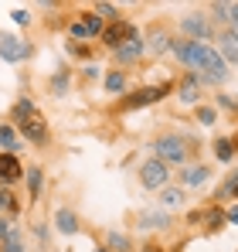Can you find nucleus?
Listing matches in <instances>:
<instances>
[{
  "label": "nucleus",
  "instance_id": "f257e3e1",
  "mask_svg": "<svg viewBox=\"0 0 238 252\" xmlns=\"http://www.w3.org/2000/svg\"><path fill=\"white\" fill-rule=\"evenodd\" d=\"M170 55L187 68V72H201V75H211L214 82L221 85L228 79V62L221 58L218 48L211 44H201V41H187V38H174V48Z\"/></svg>",
  "mask_w": 238,
  "mask_h": 252
},
{
  "label": "nucleus",
  "instance_id": "f03ea898",
  "mask_svg": "<svg viewBox=\"0 0 238 252\" xmlns=\"http://www.w3.org/2000/svg\"><path fill=\"white\" fill-rule=\"evenodd\" d=\"M191 150H194L191 140L180 136V133H160L153 140V157L170 164V167H187L191 164Z\"/></svg>",
  "mask_w": 238,
  "mask_h": 252
},
{
  "label": "nucleus",
  "instance_id": "7ed1b4c3",
  "mask_svg": "<svg viewBox=\"0 0 238 252\" xmlns=\"http://www.w3.org/2000/svg\"><path fill=\"white\" fill-rule=\"evenodd\" d=\"M163 95H170V82H160V85H140V89H133V92H126V95H119L116 109H119V113L147 109V106L160 102Z\"/></svg>",
  "mask_w": 238,
  "mask_h": 252
},
{
  "label": "nucleus",
  "instance_id": "20e7f679",
  "mask_svg": "<svg viewBox=\"0 0 238 252\" xmlns=\"http://www.w3.org/2000/svg\"><path fill=\"white\" fill-rule=\"evenodd\" d=\"M170 177H174V167H170V164H163V160H157V157L143 160L140 170H136L140 188H143V191H153V194H160L163 188H170Z\"/></svg>",
  "mask_w": 238,
  "mask_h": 252
},
{
  "label": "nucleus",
  "instance_id": "39448f33",
  "mask_svg": "<svg viewBox=\"0 0 238 252\" xmlns=\"http://www.w3.org/2000/svg\"><path fill=\"white\" fill-rule=\"evenodd\" d=\"M180 34H184L187 41L208 44L211 38H214V21H211V14H201V10L184 14V17H180Z\"/></svg>",
  "mask_w": 238,
  "mask_h": 252
},
{
  "label": "nucleus",
  "instance_id": "423d86ee",
  "mask_svg": "<svg viewBox=\"0 0 238 252\" xmlns=\"http://www.w3.org/2000/svg\"><path fill=\"white\" fill-rule=\"evenodd\" d=\"M14 129H17L21 140H28L31 147H48V140H51V126H48V120H44L41 113H31L28 120L14 123Z\"/></svg>",
  "mask_w": 238,
  "mask_h": 252
},
{
  "label": "nucleus",
  "instance_id": "0eeeda50",
  "mask_svg": "<svg viewBox=\"0 0 238 252\" xmlns=\"http://www.w3.org/2000/svg\"><path fill=\"white\" fill-rule=\"evenodd\" d=\"M140 38V28L133 24V21H113V24H106V31H102V38L99 41L106 44L109 51H116V48H122V44H129V41H136Z\"/></svg>",
  "mask_w": 238,
  "mask_h": 252
},
{
  "label": "nucleus",
  "instance_id": "6e6552de",
  "mask_svg": "<svg viewBox=\"0 0 238 252\" xmlns=\"http://www.w3.org/2000/svg\"><path fill=\"white\" fill-rule=\"evenodd\" d=\"M34 55V44L24 41V38H17V34H0V58L3 62H10V65H21V62H28Z\"/></svg>",
  "mask_w": 238,
  "mask_h": 252
},
{
  "label": "nucleus",
  "instance_id": "1a4fd4ad",
  "mask_svg": "<svg viewBox=\"0 0 238 252\" xmlns=\"http://www.w3.org/2000/svg\"><path fill=\"white\" fill-rule=\"evenodd\" d=\"M51 221H55V232L65 235V239H72V235H79V232H82V218H79V211L72 208V205H55Z\"/></svg>",
  "mask_w": 238,
  "mask_h": 252
},
{
  "label": "nucleus",
  "instance_id": "9d476101",
  "mask_svg": "<svg viewBox=\"0 0 238 252\" xmlns=\"http://www.w3.org/2000/svg\"><path fill=\"white\" fill-rule=\"evenodd\" d=\"M24 177H28V167L21 164V157L0 150V188H14V184L24 181Z\"/></svg>",
  "mask_w": 238,
  "mask_h": 252
},
{
  "label": "nucleus",
  "instance_id": "9b49d317",
  "mask_svg": "<svg viewBox=\"0 0 238 252\" xmlns=\"http://www.w3.org/2000/svg\"><path fill=\"white\" fill-rule=\"evenodd\" d=\"M174 225V218H170V211L163 208H147L136 215V228L140 232H167Z\"/></svg>",
  "mask_w": 238,
  "mask_h": 252
},
{
  "label": "nucleus",
  "instance_id": "f8f14e48",
  "mask_svg": "<svg viewBox=\"0 0 238 252\" xmlns=\"http://www.w3.org/2000/svg\"><path fill=\"white\" fill-rule=\"evenodd\" d=\"M143 55H147V41H143V34H140L136 41H129V44H122V48H116V51H113V62H116L119 68H126V65H136Z\"/></svg>",
  "mask_w": 238,
  "mask_h": 252
},
{
  "label": "nucleus",
  "instance_id": "ddd939ff",
  "mask_svg": "<svg viewBox=\"0 0 238 252\" xmlns=\"http://www.w3.org/2000/svg\"><path fill=\"white\" fill-rule=\"evenodd\" d=\"M143 41H147V51H150V55H167V51L174 48V38H170V31H167L163 24H153Z\"/></svg>",
  "mask_w": 238,
  "mask_h": 252
},
{
  "label": "nucleus",
  "instance_id": "4468645a",
  "mask_svg": "<svg viewBox=\"0 0 238 252\" xmlns=\"http://www.w3.org/2000/svg\"><path fill=\"white\" fill-rule=\"evenodd\" d=\"M208 177H211V167H208V164H187V167L180 170V188H184V191H191V188H204Z\"/></svg>",
  "mask_w": 238,
  "mask_h": 252
},
{
  "label": "nucleus",
  "instance_id": "2eb2a0df",
  "mask_svg": "<svg viewBox=\"0 0 238 252\" xmlns=\"http://www.w3.org/2000/svg\"><path fill=\"white\" fill-rule=\"evenodd\" d=\"M198 72H184V79H180V85H177V99L184 102V106H194L198 109Z\"/></svg>",
  "mask_w": 238,
  "mask_h": 252
},
{
  "label": "nucleus",
  "instance_id": "dca6fc26",
  "mask_svg": "<svg viewBox=\"0 0 238 252\" xmlns=\"http://www.w3.org/2000/svg\"><path fill=\"white\" fill-rule=\"evenodd\" d=\"M184 201H187V191L180 184H170V188H163L157 194V208H163V211H177Z\"/></svg>",
  "mask_w": 238,
  "mask_h": 252
},
{
  "label": "nucleus",
  "instance_id": "f3484780",
  "mask_svg": "<svg viewBox=\"0 0 238 252\" xmlns=\"http://www.w3.org/2000/svg\"><path fill=\"white\" fill-rule=\"evenodd\" d=\"M48 92H51L55 99H65V95L72 92V68H65V65H61V68L48 79Z\"/></svg>",
  "mask_w": 238,
  "mask_h": 252
},
{
  "label": "nucleus",
  "instance_id": "a211bd4d",
  "mask_svg": "<svg viewBox=\"0 0 238 252\" xmlns=\"http://www.w3.org/2000/svg\"><path fill=\"white\" fill-rule=\"evenodd\" d=\"M102 89H106L109 95H126V89H129L126 68H109V72L102 75Z\"/></svg>",
  "mask_w": 238,
  "mask_h": 252
},
{
  "label": "nucleus",
  "instance_id": "6ab92c4d",
  "mask_svg": "<svg viewBox=\"0 0 238 252\" xmlns=\"http://www.w3.org/2000/svg\"><path fill=\"white\" fill-rule=\"evenodd\" d=\"M24 181H28V198H31V205H38L41 191H44V167H41V164H31Z\"/></svg>",
  "mask_w": 238,
  "mask_h": 252
},
{
  "label": "nucleus",
  "instance_id": "aec40b11",
  "mask_svg": "<svg viewBox=\"0 0 238 252\" xmlns=\"http://www.w3.org/2000/svg\"><path fill=\"white\" fill-rule=\"evenodd\" d=\"M0 147H3V154L21 150V133L14 129V123H0Z\"/></svg>",
  "mask_w": 238,
  "mask_h": 252
},
{
  "label": "nucleus",
  "instance_id": "412c9836",
  "mask_svg": "<svg viewBox=\"0 0 238 252\" xmlns=\"http://www.w3.org/2000/svg\"><path fill=\"white\" fill-rule=\"evenodd\" d=\"M211 150H214V157H218L221 164H232V160H235V140H232V136H214Z\"/></svg>",
  "mask_w": 238,
  "mask_h": 252
},
{
  "label": "nucleus",
  "instance_id": "4be33fe9",
  "mask_svg": "<svg viewBox=\"0 0 238 252\" xmlns=\"http://www.w3.org/2000/svg\"><path fill=\"white\" fill-rule=\"evenodd\" d=\"M225 221H228V215H225V208H221V205L204 208V232H218Z\"/></svg>",
  "mask_w": 238,
  "mask_h": 252
},
{
  "label": "nucleus",
  "instance_id": "5701e85b",
  "mask_svg": "<svg viewBox=\"0 0 238 252\" xmlns=\"http://www.w3.org/2000/svg\"><path fill=\"white\" fill-rule=\"evenodd\" d=\"M31 113H38V106H34V99H28V95H21L14 106H10V123H21V120H28Z\"/></svg>",
  "mask_w": 238,
  "mask_h": 252
},
{
  "label": "nucleus",
  "instance_id": "b1692460",
  "mask_svg": "<svg viewBox=\"0 0 238 252\" xmlns=\"http://www.w3.org/2000/svg\"><path fill=\"white\" fill-rule=\"evenodd\" d=\"M79 21H82V28H85V34H89V38H102V31H106V21H102V17H99L95 10L82 14Z\"/></svg>",
  "mask_w": 238,
  "mask_h": 252
},
{
  "label": "nucleus",
  "instance_id": "393cba45",
  "mask_svg": "<svg viewBox=\"0 0 238 252\" xmlns=\"http://www.w3.org/2000/svg\"><path fill=\"white\" fill-rule=\"evenodd\" d=\"M0 252H28V242H24V232L10 225V232H7V239L0 242Z\"/></svg>",
  "mask_w": 238,
  "mask_h": 252
},
{
  "label": "nucleus",
  "instance_id": "a878e982",
  "mask_svg": "<svg viewBox=\"0 0 238 252\" xmlns=\"http://www.w3.org/2000/svg\"><path fill=\"white\" fill-rule=\"evenodd\" d=\"M0 211H3L7 218H17V215H21V201L14 198L10 188H0Z\"/></svg>",
  "mask_w": 238,
  "mask_h": 252
},
{
  "label": "nucleus",
  "instance_id": "bb28decb",
  "mask_svg": "<svg viewBox=\"0 0 238 252\" xmlns=\"http://www.w3.org/2000/svg\"><path fill=\"white\" fill-rule=\"evenodd\" d=\"M106 24H113V21H122V10H119V3H106V0H99L95 7H92Z\"/></svg>",
  "mask_w": 238,
  "mask_h": 252
},
{
  "label": "nucleus",
  "instance_id": "cd10ccee",
  "mask_svg": "<svg viewBox=\"0 0 238 252\" xmlns=\"http://www.w3.org/2000/svg\"><path fill=\"white\" fill-rule=\"evenodd\" d=\"M208 10H211V21L214 24H225V31L232 28V3H211Z\"/></svg>",
  "mask_w": 238,
  "mask_h": 252
},
{
  "label": "nucleus",
  "instance_id": "c85d7f7f",
  "mask_svg": "<svg viewBox=\"0 0 238 252\" xmlns=\"http://www.w3.org/2000/svg\"><path fill=\"white\" fill-rule=\"evenodd\" d=\"M106 249H113V252H133V242H129L122 232H109V235H106Z\"/></svg>",
  "mask_w": 238,
  "mask_h": 252
},
{
  "label": "nucleus",
  "instance_id": "c756f323",
  "mask_svg": "<svg viewBox=\"0 0 238 252\" xmlns=\"http://www.w3.org/2000/svg\"><path fill=\"white\" fill-rule=\"evenodd\" d=\"M194 120H198L201 126H214L218 123V106H198V109H194Z\"/></svg>",
  "mask_w": 238,
  "mask_h": 252
},
{
  "label": "nucleus",
  "instance_id": "7c9ffc66",
  "mask_svg": "<svg viewBox=\"0 0 238 252\" xmlns=\"http://www.w3.org/2000/svg\"><path fill=\"white\" fill-rule=\"evenodd\" d=\"M218 41H221V44H218V51H221V58H225L228 65H238V44H232L228 38H225V34H221Z\"/></svg>",
  "mask_w": 238,
  "mask_h": 252
},
{
  "label": "nucleus",
  "instance_id": "2f4dec72",
  "mask_svg": "<svg viewBox=\"0 0 238 252\" xmlns=\"http://www.w3.org/2000/svg\"><path fill=\"white\" fill-rule=\"evenodd\" d=\"M235 188H238V170H232V174L221 181V188H218V201H221V198H232Z\"/></svg>",
  "mask_w": 238,
  "mask_h": 252
},
{
  "label": "nucleus",
  "instance_id": "473e14b6",
  "mask_svg": "<svg viewBox=\"0 0 238 252\" xmlns=\"http://www.w3.org/2000/svg\"><path fill=\"white\" fill-rule=\"evenodd\" d=\"M10 21H14V24H21V28H28V24H31V10L14 7V10H10Z\"/></svg>",
  "mask_w": 238,
  "mask_h": 252
},
{
  "label": "nucleus",
  "instance_id": "72a5a7b5",
  "mask_svg": "<svg viewBox=\"0 0 238 252\" xmlns=\"http://www.w3.org/2000/svg\"><path fill=\"white\" fill-rule=\"evenodd\" d=\"M68 51H72V55H79V58H89V48H85L82 41H68Z\"/></svg>",
  "mask_w": 238,
  "mask_h": 252
},
{
  "label": "nucleus",
  "instance_id": "f704fd0d",
  "mask_svg": "<svg viewBox=\"0 0 238 252\" xmlns=\"http://www.w3.org/2000/svg\"><path fill=\"white\" fill-rule=\"evenodd\" d=\"M34 239H38L41 246H48V228L44 225H34Z\"/></svg>",
  "mask_w": 238,
  "mask_h": 252
},
{
  "label": "nucleus",
  "instance_id": "c9c22d12",
  "mask_svg": "<svg viewBox=\"0 0 238 252\" xmlns=\"http://www.w3.org/2000/svg\"><path fill=\"white\" fill-rule=\"evenodd\" d=\"M7 232H10V221H7V218H3V215H0V242H3V239H7Z\"/></svg>",
  "mask_w": 238,
  "mask_h": 252
},
{
  "label": "nucleus",
  "instance_id": "e433bc0d",
  "mask_svg": "<svg viewBox=\"0 0 238 252\" xmlns=\"http://www.w3.org/2000/svg\"><path fill=\"white\" fill-rule=\"evenodd\" d=\"M221 34H225L232 44H238V28H228V31H221Z\"/></svg>",
  "mask_w": 238,
  "mask_h": 252
},
{
  "label": "nucleus",
  "instance_id": "4c0bfd02",
  "mask_svg": "<svg viewBox=\"0 0 238 252\" xmlns=\"http://www.w3.org/2000/svg\"><path fill=\"white\" fill-rule=\"evenodd\" d=\"M225 215H228V221H232V225H238V205H232V208L225 211Z\"/></svg>",
  "mask_w": 238,
  "mask_h": 252
},
{
  "label": "nucleus",
  "instance_id": "58836bf2",
  "mask_svg": "<svg viewBox=\"0 0 238 252\" xmlns=\"http://www.w3.org/2000/svg\"><path fill=\"white\" fill-rule=\"evenodd\" d=\"M99 75V65H85V79H95Z\"/></svg>",
  "mask_w": 238,
  "mask_h": 252
},
{
  "label": "nucleus",
  "instance_id": "ea45409f",
  "mask_svg": "<svg viewBox=\"0 0 238 252\" xmlns=\"http://www.w3.org/2000/svg\"><path fill=\"white\" fill-rule=\"evenodd\" d=\"M140 252H163V249H160L157 242H147V246H143V249H140Z\"/></svg>",
  "mask_w": 238,
  "mask_h": 252
},
{
  "label": "nucleus",
  "instance_id": "a19ab883",
  "mask_svg": "<svg viewBox=\"0 0 238 252\" xmlns=\"http://www.w3.org/2000/svg\"><path fill=\"white\" fill-rule=\"evenodd\" d=\"M232 28H238V3H232Z\"/></svg>",
  "mask_w": 238,
  "mask_h": 252
},
{
  "label": "nucleus",
  "instance_id": "79ce46f5",
  "mask_svg": "<svg viewBox=\"0 0 238 252\" xmlns=\"http://www.w3.org/2000/svg\"><path fill=\"white\" fill-rule=\"evenodd\" d=\"M95 252H113V249H106V246H99V249H95Z\"/></svg>",
  "mask_w": 238,
  "mask_h": 252
},
{
  "label": "nucleus",
  "instance_id": "37998d69",
  "mask_svg": "<svg viewBox=\"0 0 238 252\" xmlns=\"http://www.w3.org/2000/svg\"><path fill=\"white\" fill-rule=\"evenodd\" d=\"M232 198H235V201H238V188H235V191H232Z\"/></svg>",
  "mask_w": 238,
  "mask_h": 252
}]
</instances>
